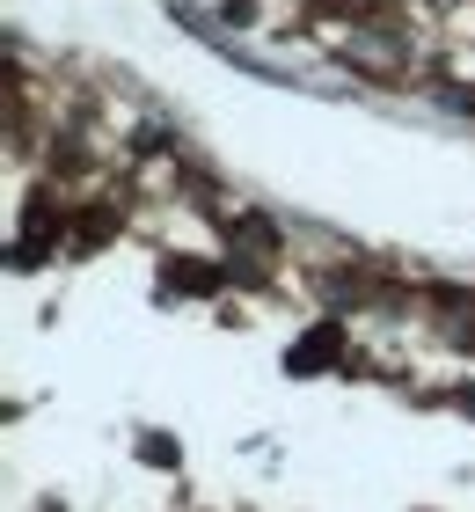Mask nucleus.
Wrapping results in <instances>:
<instances>
[{"mask_svg":"<svg viewBox=\"0 0 475 512\" xmlns=\"http://www.w3.org/2000/svg\"><path fill=\"white\" fill-rule=\"evenodd\" d=\"M220 235H227V249H234V256H242V249L278 256V220H271V213H242V220H227Z\"/></svg>","mask_w":475,"mask_h":512,"instance_id":"1","label":"nucleus"}]
</instances>
